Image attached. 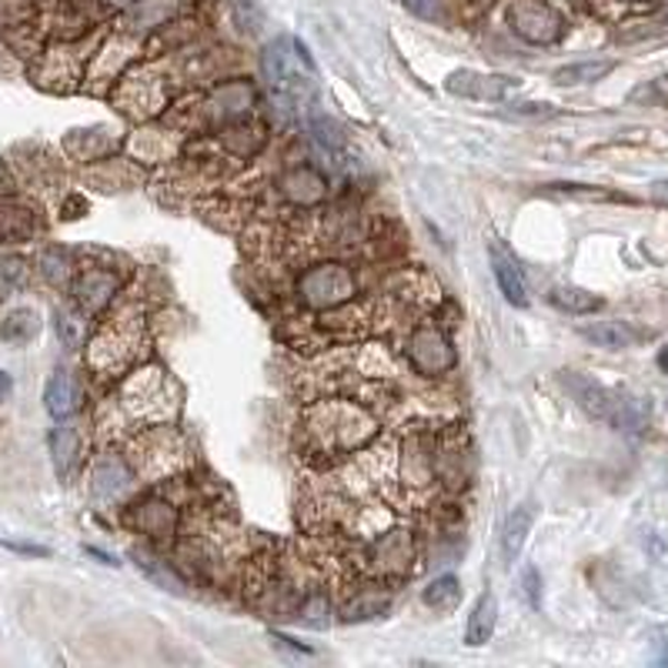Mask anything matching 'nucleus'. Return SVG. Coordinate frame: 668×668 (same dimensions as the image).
<instances>
[{
    "mask_svg": "<svg viewBox=\"0 0 668 668\" xmlns=\"http://www.w3.org/2000/svg\"><path fill=\"white\" fill-rule=\"evenodd\" d=\"M378 435V421L368 408L344 398H328L301 411V442L315 458L354 455Z\"/></svg>",
    "mask_w": 668,
    "mask_h": 668,
    "instance_id": "1",
    "label": "nucleus"
},
{
    "mask_svg": "<svg viewBox=\"0 0 668 668\" xmlns=\"http://www.w3.org/2000/svg\"><path fill=\"white\" fill-rule=\"evenodd\" d=\"M559 382L588 418L609 424V429H616L622 435H642L648 429L652 414H648L645 398H635L622 388H609V385H601L582 372H562Z\"/></svg>",
    "mask_w": 668,
    "mask_h": 668,
    "instance_id": "2",
    "label": "nucleus"
},
{
    "mask_svg": "<svg viewBox=\"0 0 668 668\" xmlns=\"http://www.w3.org/2000/svg\"><path fill=\"white\" fill-rule=\"evenodd\" d=\"M261 74L278 101L297 107L315 94V60L294 37H274L261 54Z\"/></svg>",
    "mask_w": 668,
    "mask_h": 668,
    "instance_id": "3",
    "label": "nucleus"
},
{
    "mask_svg": "<svg viewBox=\"0 0 668 668\" xmlns=\"http://www.w3.org/2000/svg\"><path fill=\"white\" fill-rule=\"evenodd\" d=\"M120 405L141 424H171L180 411V388L161 364H141L120 385Z\"/></svg>",
    "mask_w": 668,
    "mask_h": 668,
    "instance_id": "4",
    "label": "nucleus"
},
{
    "mask_svg": "<svg viewBox=\"0 0 668 668\" xmlns=\"http://www.w3.org/2000/svg\"><path fill=\"white\" fill-rule=\"evenodd\" d=\"M148 344L144 318L138 312H125L97 328L87 344V364L97 375H125L141 361Z\"/></svg>",
    "mask_w": 668,
    "mask_h": 668,
    "instance_id": "5",
    "label": "nucleus"
},
{
    "mask_svg": "<svg viewBox=\"0 0 668 668\" xmlns=\"http://www.w3.org/2000/svg\"><path fill=\"white\" fill-rule=\"evenodd\" d=\"M294 291H297L301 305H305L308 312H315V315H321V312L341 308V305H348V301L358 297V278L341 261H318V265L301 271Z\"/></svg>",
    "mask_w": 668,
    "mask_h": 668,
    "instance_id": "6",
    "label": "nucleus"
},
{
    "mask_svg": "<svg viewBox=\"0 0 668 668\" xmlns=\"http://www.w3.org/2000/svg\"><path fill=\"white\" fill-rule=\"evenodd\" d=\"M110 101H114V107L125 114V117L151 120V117H157V114L167 107V101H171L167 78H164L157 68L131 71V74H125V78L114 84Z\"/></svg>",
    "mask_w": 668,
    "mask_h": 668,
    "instance_id": "7",
    "label": "nucleus"
},
{
    "mask_svg": "<svg viewBox=\"0 0 668 668\" xmlns=\"http://www.w3.org/2000/svg\"><path fill=\"white\" fill-rule=\"evenodd\" d=\"M408 364L414 368V375L421 378H442L452 375L458 364V351L452 344V338L445 335V328L438 325H418L408 335Z\"/></svg>",
    "mask_w": 668,
    "mask_h": 668,
    "instance_id": "8",
    "label": "nucleus"
},
{
    "mask_svg": "<svg viewBox=\"0 0 668 668\" xmlns=\"http://www.w3.org/2000/svg\"><path fill=\"white\" fill-rule=\"evenodd\" d=\"M138 471L151 481L177 474L188 465V442L180 438L171 424H148V435L138 445Z\"/></svg>",
    "mask_w": 668,
    "mask_h": 668,
    "instance_id": "9",
    "label": "nucleus"
},
{
    "mask_svg": "<svg viewBox=\"0 0 668 668\" xmlns=\"http://www.w3.org/2000/svg\"><path fill=\"white\" fill-rule=\"evenodd\" d=\"M508 27L515 37L535 47H552L565 37V17L549 0H512L508 4Z\"/></svg>",
    "mask_w": 668,
    "mask_h": 668,
    "instance_id": "10",
    "label": "nucleus"
},
{
    "mask_svg": "<svg viewBox=\"0 0 668 668\" xmlns=\"http://www.w3.org/2000/svg\"><path fill=\"white\" fill-rule=\"evenodd\" d=\"M364 559H368V569L382 578H401L411 575V562H414V538L405 528H385L382 535L368 538V549H364Z\"/></svg>",
    "mask_w": 668,
    "mask_h": 668,
    "instance_id": "11",
    "label": "nucleus"
},
{
    "mask_svg": "<svg viewBox=\"0 0 668 668\" xmlns=\"http://www.w3.org/2000/svg\"><path fill=\"white\" fill-rule=\"evenodd\" d=\"M401 465V478L408 489H432L438 481V435L429 429H414L398 455Z\"/></svg>",
    "mask_w": 668,
    "mask_h": 668,
    "instance_id": "12",
    "label": "nucleus"
},
{
    "mask_svg": "<svg viewBox=\"0 0 668 668\" xmlns=\"http://www.w3.org/2000/svg\"><path fill=\"white\" fill-rule=\"evenodd\" d=\"M138 50H141V40H138L131 31L114 34V37L94 54L91 68H87V84H91L94 91H101V87H107V84H117L120 78H125V71H128L131 60L138 57Z\"/></svg>",
    "mask_w": 668,
    "mask_h": 668,
    "instance_id": "13",
    "label": "nucleus"
},
{
    "mask_svg": "<svg viewBox=\"0 0 668 668\" xmlns=\"http://www.w3.org/2000/svg\"><path fill=\"white\" fill-rule=\"evenodd\" d=\"M134 492V468L117 452H104L91 465V499L97 505H114Z\"/></svg>",
    "mask_w": 668,
    "mask_h": 668,
    "instance_id": "14",
    "label": "nucleus"
},
{
    "mask_svg": "<svg viewBox=\"0 0 668 668\" xmlns=\"http://www.w3.org/2000/svg\"><path fill=\"white\" fill-rule=\"evenodd\" d=\"M128 525H131L138 535H144L151 544H171V541L177 538V528H180V512H177L174 502L151 495V499L138 502V505L128 512Z\"/></svg>",
    "mask_w": 668,
    "mask_h": 668,
    "instance_id": "15",
    "label": "nucleus"
},
{
    "mask_svg": "<svg viewBox=\"0 0 668 668\" xmlns=\"http://www.w3.org/2000/svg\"><path fill=\"white\" fill-rule=\"evenodd\" d=\"M125 278H120L114 268L107 265H91V268H81L78 278H74V297H78V308L91 318V315H101L114 294L120 291Z\"/></svg>",
    "mask_w": 668,
    "mask_h": 668,
    "instance_id": "16",
    "label": "nucleus"
},
{
    "mask_svg": "<svg viewBox=\"0 0 668 668\" xmlns=\"http://www.w3.org/2000/svg\"><path fill=\"white\" fill-rule=\"evenodd\" d=\"M255 107V87L248 81H227L214 87L208 97H201V114L211 117V125H234L245 120Z\"/></svg>",
    "mask_w": 668,
    "mask_h": 668,
    "instance_id": "17",
    "label": "nucleus"
},
{
    "mask_svg": "<svg viewBox=\"0 0 668 668\" xmlns=\"http://www.w3.org/2000/svg\"><path fill=\"white\" fill-rule=\"evenodd\" d=\"M489 258H492V274L505 294L508 305L515 308H528V281H525V271L518 265V258L512 255V248L499 234H489Z\"/></svg>",
    "mask_w": 668,
    "mask_h": 668,
    "instance_id": "18",
    "label": "nucleus"
},
{
    "mask_svg": "<svg viewBox=\"0 0 668 668\" xmlns=\"http://www.w3.org/2000/svg\"><path fill=\"white\" fill-rule=\"evenodd\" d=\"M278 191L294 208H318L328 198V177L312 164H294L278 177Z\"/></svg>",
    "mask_w": 668,
    "mask_h": 668,
    "instance_id": "19",
    "label": "nucleus"
},
{
    "mask_svg": "<svg viewBox=\"0 0 668 668\" xmlns=\"http://www.w3.org/2000/svg\"><path fill=\"white\" fill-rule=\"evenodd\" d=\"M448 94L468 97V101H505L512 91H518V78L508 74H484V71H455L445 81Z\"/></svg>",
    "mask_w": 668,
    "mask_h": 668,
    "instance_id": "20",
    "label": "nucleus"
},
{
    "mask_svg": "<svg viewBox=\"0 0 668 668\" xmlns=\"http://www.w3.org/2000/svg\"><path fill=\"white\" fill-rule=\"evenodd\" d=\"M578 335L585 341H591L595 348H605V351H625V348H635L642 341H648L652 331L632 325V321H622V318H601V321H585L578 325Z\"/></svg>",
    "mask_w": 668,
    "mask_h": 668,
    "instance_id": "21",
    "label": "nucleus"
},
{
    "mask_svg": "<svg viewBox=\"0 0 668 668\" xmlns=\"http://www.w3.org/2000/svg\"><path fill=\"white\" fill-rule=\"evenodd\" d=\"M81 398H84L81 382H78L68 368H57V372L50 375L47 388H44V408H47V414L57 418V421L71 418V414L81 408Z\"/></svg>",
    "mask_w": 668,
    "mask_h": 668,
    "instance_id": "22",
    "label": "nucleus"
},
{
    "mask_svg": "<svg viewBox=\"0 0 668 668\" xmlns=\"http://www.w3.org/2000/svg\"><path fill=\"white\" fill-rule=\"evenodd\" d=\"M471 474V455L465 445V435H438V481H445L448 489H461L465 478Z\"/></svg>",
    "mask_w": 668,
    "mask_h": 668,
    "instance_id": "23",
    "label": "nucleus"
},
{
    "mask_svg": "<svg viewBox=\"0 0 668 668\" xmlns=\"http://www.w3.org/2000/svg\"><path fill=\"white\" fill-rule=\"evenodd\" d=\"M40 231V214L37 208L4 198L0 201V245H17V241H27Z\"/></svg>",
    "mask_w": 668,
    "mask_h": 668,
    "instance_id": "24",
    "label": "nucleus"
},
{
    "mask_svg": "<svg viewBox=\"0 0 668 668\" xmlns=\"http://www.w3.org/2000/svg\"><path fill=\"white\" fill-rule=\"evenodd\" d=\"M218 144L227 157H237V161H248L255 157L261 148H265V128L255 125V120H234V125H221L218 131Z\"/></svg>",
    "mask_w": 668,
    "mask_h": 668,
    "instance_id": "25",
    "label": "nucleus"
},
{
    "mask_svg": "<svg viewBox=\"0 0 668 668\" xmlns=\"http://www.w3.org/2000/svg\"><path fill=\"white\" fill-rule=\"evenodd\" d=\"M81 455H84V432H81V424L65 418V424H57V429L50 432V458H54L57 474L68 478V474L78 468Z\"/></svg>",
    "mask_w": 668,
    "mask_h": 668,
    "instance_id": "26",
    "label": "nucleus"
},
{
    "mask_svg": "<svg viewBox=\"0 0 668 668\" xmlns=\"http://www.w3.org/2000/svg\"><path fill=\"white\" fill-rule=\"evenodd\" d=\"M535 518H538V505H535L531 499L521 502V505H515L512 515L505 518V528H502V559H505V565H515V562H518V555H521V549H525V541H528V531H531Z\"/></svg>",
    "mask_w": 668,
    "mask_h": 668,
    "instance_id": "27",
    "label": "nucleus"
},
{
    "mask_svg": "<svg viewBox=\"0 0 668 668\" xmlns=\"http://www.w3.org/2000/svg\"><path fill=\"white\" fill-rule=\"evenodd\" d=\"M495 625H499V598H495V591H481L478 601L471 605V612H468L465 645H471V648L489 645L495 635Z\"/></svg>",
    "mask_w": 668,
    "mask_h": 668,
    "instance_id": "28",
    "label": "nucleus"
},
{
    "mask_svg": "<svg viewBox=\"0 0 668 668\" xmlns=\"http://www.w3.org/2000/svg\"><path fill=\"white\" fill-rule=\"evenodd\" d=\"M131 559H134V565L157 585V588H164V591H171V595H188V582H185V575H180L174 565H167V559H161L154 549H131Z\"/></svg>",
    "mask_w": 668,
    "mask_h": 668,
    "instance_id": "29",
    "label": "nucleus"
},
{
    "mask_svg": "<svg viewBox=\"0 0 668 668\" xmlns=\"http://www.w3.org/2000/svg\"><path fill=\"white\" fill-rule=\"evenodd\" d=\"M177 14H180V0H134V8L125 14V31L131 34L154 31L174 21Z\"/></svg>",
    "mask_w": 668,
    "mask_h": 668,
    "instance_id": "30",
    "label": "nucleus"
},
{
    "mask_svg": "<svg viewBox=\"0 0 668 668\" xmlns=\"http://www.w3.org/2000/svg\"><path fill=\"white\" fill-rule=\"evenodd\" d=\"M177 134L167 131V128H148V131H138V138L128 141V151L138 157V164H161L167 157L177 154Z\"/></svg>",
    "mask_w": 668,
    "mask_h": 668,
    "instance_id": "31",
    "label": "nucleus"
},
{
    "mask_svg": "<svg viewBox=\"0 0 668 668\" xmlns=\"http://www.w3.org/2000/svg\"><path fill=\"white\" fill-rule=\"evenodd\" d=\"M616 71V60H575V65H565L552 74V81L559 87H585V84H598Z\"/></svg>",
    "mask_w": 668,
    "mask_h": 668,
    "instance_id": "32",
    "label": "nucleus"
},
{
    "mask_svg": "<svg viewBox=\"0 0 668 668\" xmlns=\"http://www.w3.org/2000/svg\"><path fill=\"white\" fill-rule=\"evenodd\" d=\"M549 305L559 308V312H565V315L582 318V315H595V312L601 308V297L591 294V291H585V288H575V284H555V288L549 291Z\"/></svg>",
    "mask_w": 668,
    "mask_h": 668,
    "instance_id": "33",
    "label": "nucleus"
},
{
    "mask_svg": "<svg viewBox=\"0 0 668 668\" xmlns=\"http://www.w3.org/2000/svg\"><path fill=\"white\" fill-rule=\"evenodd\" d=\"M388 605H391L388 591H382V588H364V591H358V595L344 605V609H341V622H368V619H378V616L388 612Z\"/></svg>",
    "mask_w": 668,
    "mask_h": 668,
    "instance_id": "34",
    "label": "nucleus"
},
{
    "mask_svg": "<svg viewBox=\"0 0 668 668\" xmlns=\"http://www.w3.org/2000/svg\"><path fill=\"white\" fill-rule=\"evenodd\" d=\"M114 148H117V141H114L104 128L74 131V134L68 138V151H71L78 161H104Z\"/></svg>",
    "mask_w": 668,
    "mask_h": 668,
    "instance_id": "35",
    "label": "nucleus"
},
{
    "mask_svg": "<svg viewBox=\"0 0 668 668\" xmlns=\"http://www.w3.org/2000/svg\"><path fill=\"white\" fill-rule=\"evenodd\" d=\"M421 601L429 605L432 612H455L461 601V582L455 575H438L421 591Z\"/></svg>",
    "mask_w": 668,
    "mask_h": 668,
    "instance_id": "36",
    "label": "nucleus"
},
{
    "mask_svg": "<svg viewBox=\"0 0 668 668\" xmlns=\"http://www.w3.org/2000/svg\"><path fill=\"white\" fill-rule=\"evenodd\" d=\"M37 331H40V318L34 308H14L4 318V325H0V338H4L8 344H27L37 338Z\"/></svg>",
    "mask_w": 668,
    "mask_h": 668,
    "instance_id": "37",
    "label": "nucleus"
},
{
    "mask_svg": "<svg viewBox=\"0 0 668 668\" xmlns=\"http://www.w3.org/2000/svg\"><path fill=\"white\" fill-rule=\"evenodd\" d=\"M294 622L308 625V629H325L331 622V601L325 591H305V598L297 601V609L291 616Z\"/></svg>",
    "mask_w": 668,
    "mask_h": 668,
    "instance_id": "38",
    "label": "nucleus"
},
{
    "mask_svg": "<svg viewBox=\"0 0 668 668\" xmlns=\"http://www.w3.org/2000/svg\"><path fill=\"white\" fill-rule=\"evenodd\" d=\"M308 131H312L315 141H318L321 148H328V151L344 148V131H341V125H338L335 117L321 114V110H308Z\"/></svg>",
    "mask_w": 668,
    "mask_h": 668,
    "instance_id": "39",
    "label": "nucleus"
},
{
    "mask_svg": "<svg viewBox=\"0 0 668 668\" xmlns=\"http://www.w3.org/2000/svg\"><path fill=\"white\" fill-rule=\"evenodd\" d=\"M54 328L60 335V341H65V348H81L84 341V312H71V308H57L54 312Z\"/></svg>",
    "mask_w": 668,
    "mask_h": 668,
    "instance_id": "40",
    "label": "nucleus"
},
{
    "mask_svg": "<svg viewBox=\"0 0 668 668\" xmlns=\"http://www.w3.org/2000/svg\"><path fill=\"white\" fill-rule=\"evenodd\" d=\"M40 271H44L47 281L65 284V281L74 274V258H71V251H65V248H47V251L40 255Z\"/></svg>",
    "mask_w": 668,
    "mask_h": 668,
    "instance_id": "41",
    "label": "nucleus"
},
{
    "mask_svg": "<svg viewBox=\"0 0 668 668\" xmlns=\"http://www.w3.org/2000/svg\"><path fill=\"white\" fill-rule=\"evenodd\" d=\"M27 281V261L17 255H0V297L14 294Z\"/></svg>",
    "mask_w": 668,
    "mask_h": 668,
    "instance_id": "42",
    "label": "nucleus"
},
{
    "mask_svg": "<svg viewBox=\"0 0 668 668\" xmlns=\"http://www.w3.org/2000/svg\"><path fill=\"white\" fill-rule=\"evenodd\" d=\"M544 191L559 195V198H578V201H619V195L605 191V188H591V185H549Z\"/></svg>",
    "mask_w": 668,
    "mask_h": 668,
    "instance_id": "43",
    "label": "nucleus"
},
{
    "mask_svg": "<svg viewBox=\"0 0 668 668\" xmlns=\"http://www.w3.org/2000/svg\"><path fill=\"white\" fill-rule=\"evenodd\" d=\"M632 101H642V104H648V107H668V71L658 74V78H652L648 84H642V87L632 94Z\"/></svg>",
    "mask_w": 668,
    "mask_h": 668,
    "instance_id": "44",
    "label": "nucleus"
},
{
    "mask_svg": "<svg viewBox=\"0 0 668 668\" xmlns=\"http://www.w3.org/2000/svg\"><path fill=\"white\" fill-rule=\"evenodd\" d=\"M521 598H525V605H528L531 612L541 609V575H538L535 565L521 569Z\"/></svg>",
    "mask_w": 668,
    "mask_h": 668,
    "instance_id": "45",
    "label": "nucleus"
},
{
    "mask_svg": "<svg viewBox=\"0 0 668 668\" xmlns=\"http://www.w3.org/2000/svg\"><path fill=\"white\" fill-rule=\"evenodd\" d=\"M512 110L508 114H515V117H552L555 110H552V104H508Z\"/></svg>",
    "mask_w": 668,
    "mask_h": 668,
    "instance_id": "46",
    "label": "nucleus"
},
{
    "mask_svg": "<svg viewBox=\"0 0 668 668\" xmlns=\"http://www.w3.org/2000/svg\"><path fill=\"white\" fill-rule=\"evenodd\" d=\"M398 4L418 17H435V11H438V0H398Z\"/></svg>",
    "mask_w": 668,
    "mask_h": 668,
    "instance_id": "47",
    "label": "nucleus"
},
{
    "mask_svg": "<svg viewBox=\"0 0 668 668\" xmlns=\"http://www.w3.org/2000/svg\"><path fill=\"white\" fill-rule=\"evenodd\" d=\"M4 544H8V549H14V552H24V555H47V549H44V544H27V541H11V538H4Z\"/></svg>",
    "mask_w": 668,
    "mask_h": 668,
    "instance_id": "48",
    "label": "nucleus"
},
{
    "mask_svg": "<svg viewBox=\"0 0 668 668\" xmlns=\"http://www.w3.org/2000/svg\"><path fill=\"white\" fill-rule=\"evenodd\" d=\"M648 195H652V201H658V204H665V208H668V177H658V180H652Z\"/></svg>",
    "mask_w": 668,
    "mask_h": 668,
    "instance_id": "49",
    "label": "nucleus"
},
{
    "mask_svg": "<svg viewBox=\"0 0 668 668\" xmlns=\"http://www.w3.org/2000/svg\"><path fill=\"white\" fill-rule=\"evenodd\" d=\"M11 391H14V378L8 372H0V405L11 398Z\"/></svg>",
    "mask_w": 668,
    "mask_h": 668,
    "instance_id": "50",
    "label": "nucleus"
},
{
    "mask_svg": "<svg viewBox=\"0 0 668 668\" xmlns=\"http://www.w3.org/2000/svg\"><path fill=\"white\" fill-rule=\"evenodd\" d=\"M658 368L668 372V348H661V354H658Z\"/></svg>",
    "mask_w": 668,
    "mask_h": 668,
    "instance_id": "51",
    "label": "nucleus"
},
{
    "mask_svg": "<svg viewBox=\"0 0 668 668\" xmlns=\"http://www.w3.org/2000/svg\"><path fill=\"white\" fill-rule=\"evenodd\" d=\"M625 4H655V0H625Z\"/></svg>",
    "mask_w": 668,
    "mask_h": 668,
    "instance_id": "52",
    "label": "nucleus"
},
{
    "mask_svg": "<svg viewBox=\"0 0 668 668\" xmlns=\"http://www.w3.org/2000/svg\"><path fill=\"white\" fill-rule=\"evenodd\" d=\"M125 4H134V0H125Z\"/></svg>",
    "mask_w": 668,
    "mask_h": 668,
    "instance_id": "53",
    "label": "nucleus"
}]
</instances>
